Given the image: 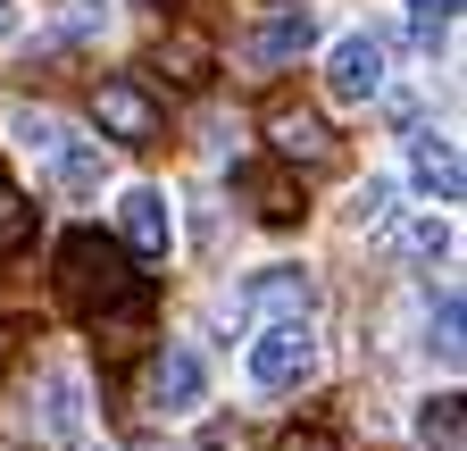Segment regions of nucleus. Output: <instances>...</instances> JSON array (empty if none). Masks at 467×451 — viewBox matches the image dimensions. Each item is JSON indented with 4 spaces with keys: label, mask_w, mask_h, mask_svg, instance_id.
I'll return each mask as SVG.
<instances>
[{
    "label": "nucleus",
    "mask_w": 467,
    "mask_h": 451,
    "mask_svg": "<svg viewBox=\"0 0 467 451\" xmlns=\"http://www.w3.org/2000/svg\"><path fill=\"white\" fill-rule=\"evenodd\" d=\"M275 451H342V443H334V435H326V426H292V435H284V443H275Z\"/></svg>",
    "instance_id": "aec40b11"
},
{
    "label": "nucleus",
    "mask_w": 467,
    "mask_h": 451,
    "mask_svg": "<svg viewBox=\"0 0 467 451\" xmlns=\"http://www.w3.org/2000/svg\"><path fill=\"white\" fill-rule=\"evenodd\" d=\"M326 84H334V100H376L384 92V42L376 34H342L334 59H326Z\"/></svg>",
    "instance_id": "1a4fd4ad"
},
{
    "label": "nucleus",
    "mask_w": 467,
    "mask_h": 451,
    "mask_svg": "<svg viewBox=\"0 0 467 451\" xmlns=\"http://www.w3.org/2000/svg\"><path fill=\"white\" fill-rule=\"evenodd\" d=\"M442 243H451V226H442V217L400 226V259H442Z\"/></svg>",
    "instance_id": "a211bd4d"
},
{
    "label": "nucleus",
    "mask_w": 467,
    "mask_h": 451,
    "mask_svg": "<svg viewBox=\"0 0 467 451\" xmlns=\"http://www.w3.org/2000/svg\"><path fill=\"white\" fill-rule=\"evenodd\" d=\"M17 142H26L34 159H58L76 134H67V118H50V109H17Z\"/></svg>",
    "instance_id": "dca6fc26"
},
{
    "label": "nucleus",
    "mask_w": 467,
    "mask_h": 451,
    "mask_svg": "<svg viewBox=\"0 0 467 451\" xmlns=\"http://www.w3.org/2000/svg\"><path fill=\"white\" fill-rule=\"evenodd\" d=\"M459 334H467V309H459V293H451V301H442V318H434V351H442V360H459V351H467Z\"/></svg>",
    "instance_id": "6ab92c4d"
},
{
    "label": "nucleus",
    "mask_w": 467,
    "mask_h": 451,
    "mask_svg": "<svg viewBox=\"0 0 467 451\" xmlns=\"http://www.w3.org/2000/svg\"><path fill=\"white\" fill-rule=\"evenodd\" d=\"M309 301H317V285L301 267H267V276H251L243 318H259V326H309Z\"/></svg>",
    "instance_id": "423d86ee"
},
{
    "label": "nucleus",
    "mask_w": 467,
    "mask_h": 451,
    "mask_svg": "<svg viewBox=\"0 0 467 451\" xmlns=\"http://www.w3.org/2000/svg\"><path fill=\"white\" fill-rule=\"evenodd\" d=\"M167 193H150V184H134L126 201H117V251L126 259H167Z\"/></svg>",
    "instance_id": "6e6552de"
},
{
    "label": "nucleus",
    "mask_w": 467,
    "mask_h": 451,
    "mask_svg": "<svg viewBox=\"0 0 467 451\" xmlns=\"http://www.w3.org/2000/svg\"><path fill=\"white\" fill-rule=\"evenodd\" d=\"M142 9H184V0H142Z\"/></svg>",
    "instance_id": "5701e85b"
},
{
    "label": "nucleus",
    "mask_w": 467,
    "mask_h": 451,
    "mask_svg": "<svg viewBox=\"0 0 467 451\" xmlns=\"http://www.w3.org/2000/svg\"><path fill=\"white\" fill-rule=\"evenodd\" d=\"M134 285H142V276H134L126 251H117V235H92V226H84V235L58 243V301H67L76 318H100L109 301H126Z\"/></svg>",
    "instance_id": "f257e3e1"
},
{
    "label": "nucleus",
    "mask_w": 467,
    "mask_h": 451,
    "mask_svg": "<svg viewBox=\"0 0 467 451\" xmlns=\"http://www.w3.org/2000/svg\"><path fill=\"white\" fill-rule=\"evenodd\" d=\"M9 17H17V9H9V0H0V34H9Z\"/></svg>",
    "instance_id": "b1692460"
},
{
    "label": "nucleus",
    "mask_w": 467,
    "mask_h": 451,
    "mask_svg": "<svg viewBox=\"0 0 467 451\" xmlns=\"http://www.w3.org/2000/svg\"><path fill=\"white\" fill-rule=\"evenodd\" d=\"M459 410H467L459 393H434V402L418 410V435H426L434 451H459V443H467V418H459Z\"/></svg>",
    "instance_id": "2eb2a0df"
},
{
    "label": "nucleus",
    "mask_w": 467,
    "mask_h": 451,
    "mask_svg": "<svg viewBox=\"0 0 467 451\" xmlns=\"http://www.w3.org/2000/svg\"><path fill=\"white\" fill-rule=\"evenodd\" d=\"M243 201L259 209V226H301L309 217V201H301V176H292V167H243Z\"/></svg>",
    "instance_id": "9d476101"
},
{
    "label": "nucleus",
    "mask_w": 467,
    "mask_h": 451,
    "mask_svg": "<svg viewBox=\"0 0 467 451\" xmlns=\"http://www.w3.org/2000/svg\"><path fill=\"white\" fill-rule=\"evenodd\" d=\"M451 9H459V0H409V42L434 50V42L451 34Z\"/></svg>",
    "instance_id": "f3484780"
},
{
    "label": "nucleus",
    "mask_w": 467,
    "mask_h": 451,
    "mask_svg": "<svg viewBox=\"0 0 467 451\" xmlns=\"http://www.w3.org/2000/svg\"><path fill=\"white\" fill-rule=\"evenodd\" d=\"M209 402V360L192 343H167L150 360V410H201Z\"/></svg>",
    "instance_id": "0eeeda50"
},
{
    "label": "nucleus",
    "mask_w": 467,
    "mask_h": 451,
    "mask_svg": "<svg viewBox=\"0 0 467 451\" xmlns=\"http://www.w3.org/2000/svg\"><path fill=\"white\" fill-rule=\"evenodd\" d=\"M34 226H42V209H34L17 184H0V259H17V251L34 243Z\"/></svg>",
    "instance_id": "4468645a"
},
{
    "label": "nucleus",
    "mask_w": 467,
    "mask_h": 451,
    "mask_svg": "<svg viewBox=\"0 0 467 451\" xmlns=\"http://www.w3.org/2000/svg\"><path fill=\"white\" fill-rule=\"evenodd\" d=\"M92 334L109 343V360H134V351L150 343V285H134L126 301H109V309L92 318Z\"/></svg>",
    "instance_id": "9b49d317"
},
{
    "label": "nucleus",
    "mask_w": 467,
    "mask_h": 451,
    "mask_svg": "<svg viewBox=\"0 0 467 451\" xmlns=\"http://www.w3.org/2000/svg\"><path fill=\"white\" fill-rule=\"evenodd\" d=\"M359 217H368V226H392V184H368V193H359Z\"/></svg>",
    "instance_id": "412c9836"
},
{
    "label": "nucleus",
    "mask_w": 467,
    "mask_h": 451,
    "mask_svg": "<svg viewBox=\"0 0 467 451\" xmlns=\"http://www.w3.org/2000/svg\"><path fill=\"white\" fill-rule=\"evenodd\" d=\"M409 159H418V184L451 209V201H459V151H451L442 134H418V142H409Z\"/></svg>",
    "instance_id": "ddd939ff"
},
{
    "label": "nucleus",
    "mask_w": 467,
    "mask_h": 451,
    "mask_svg": "<svg viewBox=\"0 0 467 451\" xmlns=\"http://www.w3.org/2000/svg\"><path fill=\"white\" fill-rule=\"evenodd\" d=\"M0 384H9V326H0Z\"/></svg>",
    "instance_id": "4be33fe9"
},
{
    "label": "nucleus",
    "mask_w": 467,
    "mask_h": 451,
    "mask_svg": "<svg viewBox=\"0 0 467 451\" xmlns=\"http://www.w3.org/2000/svg\"><path fill=\"white\" fill-rule=\"evenodd\" d=\"M150 76H167L175 92H209V76H217V42H209L201 26H167L159 50H150Z\"/></svg>",
    "instance_id": "39448f33"
},
{
    "label": "nucleus",
    "mask_w": 467,
    "mask_h": 451,
    "mask_svg": "<svg viewBox=\"0 0 467 451\" xmlns=\"http://www.w3.org/2000/svg\"><path fill=\"white\" fill-rule=\"evenodd\" d=\"M259 134H267V151H275L284 167H326V159H334L326 118H317L309 100H292V92H267V109H259Z\"/></svg>",
    "instance_id": "f03ea898"
},
{
    "label": "nucleus",
    "mask_w": 467,
    "mask_h": 451,
    "mask_svg": "<svg viewBox=\"0 0 467 451\" xmlns=\"http://www.w3.org/2000/svg\"><path fill=\"white\" fill-rule=\"evenodd\" d=\"M309 368H317L309 326H259V343H251V384H259V393H292V384H309Z\"/></svg>",
    "instance_id": "20e7f679"
},
{
    "label": "nucleus",
    "mask_w": 467,
    "mask_h": 451,
    "mask_svg": "<svg viewBox=\"0 0 467 451\" xmlns=\"http://www.w3.org/2000/svg\"><path fill=\"white\" fill-rule=\"evenodd\" d=\"M92 126L109 134V142H126V151H150L159 142V100H150V84H134V76H109L100 92H92Z\"/></svg>",
    "instance_id": "7ed1b4c3"
},
{
    "label": "nucleus",
    "mask_w": 467,
    "mask_h": 451,
    "mask_svg": "<svg viewBox=\"0 0 467 451\" xmlns=\"http://www.w3.org/2000/svg\"><path fill=\"white\" fill-rule=\"evenodd\" d=\"M309 42H317V17H309V9H284L275 26L251 34V59H259V68H284V59H301Z\"/></svg>",
    "instance_id": "f8f14e48"
}]
</instances>
